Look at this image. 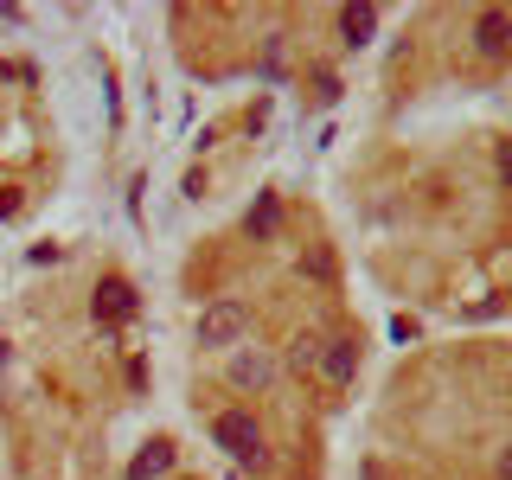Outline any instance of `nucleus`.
Here are the masks:
<instances>
[{
  "mask_svg": "<svg viewBox=\"0 0 512 480\" xmlns=\"http://www.w3.org/2000/svg\"><path fill=\"white\" fill-rule=\"evenodd\" d=\"M212 442L237 461V468H263V461H269L263 429H256V416H244V410H224L218 423H212Z\"/></svg>",
  "mask_w": 512,
  "mask_h": 480,
  "instance_id": "1",
  "label": "nucleus"
},
{
  "mask_svg": "<svg viewBox=\"0 0 512 480\" xmlns=\"http://www.w3.org/2000/svg\"><path fill=\"white\" fill-rule=\"evenodd\" d=\"M250 327V308L244 301H212V308L199 314V346H237Z\"/></svg>",
  "mask_w": 512,
  "mask_h": 480,
  "instance_id": "2",
  "label": "nucleus"
},
{
  "mask_svg": "<svg viewBox=\"0 0 512 480\" xmlns=\"http://www.w3.org/2000/svg\"><path fill=\"white\" fill-rule=\"evenodd\" d=\"M135 282H122V276H109V282H96V301H90V314H96V327H122V320H135Z\"/></svg>",
  "mask_w": 512,
  "mask_h": 480,
  "instance_id": "3",
  "label": "nucleus"
},
{
  "mask_svg": "<svg viewBox=\"0 0 512 480\" xmlns=\"http://www.w3.org/2000/svg\"><path fill=\"white\" fill-rule=\"evenodd\" d=\"M474 52L480 58H506L512 52V13L506 7H480L474 13Z\"/></svg>",
  "mask_w": 512,
  "mask_h": 480,
  "instance_id": "4",
  "label": "nucleus"
},
{
  "mask_svg": "<svg viewBox=\"0 0 512 480\" xmlns=\"http://www.w3.org/2000/svg\"><path fill=\"white\" fill-rule=\"evenodd\" d=\"M269 378H276V359H269L263 346H244V352L231 359V384H237V391H263Z\"/></svg>",
  "mask_w": 512,
  "mask_h": 480,
  "instance_id": "5",
  "label": "nucleus"
},
{
  "mask_svg": "<svg viewBox=\"0 0 512 480\" xmlns=\"http://www.w3.org/2000/svg\"><path fill=\"white\" fill-rule=\"evenodd\" d=\"M352 372H359V340L340 333V340L320 346V378H327V384H352Z\"/></svg>",
  "mask_w": 512,
  "mask_h": 480,
  "instance_id": "6",
  "label": "nucleus"
},
{
  "mask_svg": "<svg viewBox=\"0 0 512 480\" xmlns=\"http://www.w3.org/2000/svg\"><path fill=\"white\" fill-rule=\"evenodd\" d=\"M340 39L352 45V52L372 45L378 39V7H365V0H359V7H340Z\"/></svg>",
  "mask_w": 512,
  "mask_h": 480,
  "instance_id": "7",
  "label": "nucleus"
},
{
  "mask_svg": "<svg viewBox=\"0 0 512 480\" xmlns=\"http://www.w3.org/2000/svg\"><path fill=\"white\" fill-rule=\"evenodd\" d=\"M160 474H173V442H148L128 461V480H160Z\"/></svg>",
  "mask_w": 512,
  "mask_h": 480,
  "instance_id": "8",
  "label": "nucleus"
},
{
  "mask_svg": "<svg viewBox=\"0 0 512 480\" xmlns=\"http://www.w3.org/2000/svg\"><path fill=\"white\" fill-rule=\"evenodd\" d=\"M276 231H282V199H276V192H256V205H250V237H263V244H269Z\"/></svg>",
  "mask_w": 512,
  "mask_h": 480,
  "instance_id": "9",
  "label": "nucleus"
},
{
  "mask_svg": "<svg viewBox=\"0 0 512 480\" xmlns=\"http://www.w3.org/2000/svg\"><path fill=\"white\" fill-rule=\"evenodd\" d=\"M320 346H327V340L301 333V340H295V352H288V359H295V372H314V365H320Z\"/></svg>",
  "mask_w": 512,
  "mask_h": 480,
  "instance_id": "10",
  "label": "nucleus"
},
{
  "mask_svg": "<svg viewBox=\"0 0 512 480\" xmlns=\"http://www.w3.org/2000/svg\"><path fill=\"white\" fill-rule=\"evenodd\" d=\"M301 276H314V282H333V256H327V250L301 256Z\"/></svg>",
  "mask_w": 512,
  "mask_h": 480,
  "instance_id": "11",
  "label": "nucleus"
},
{
  "mask_svg": "<svg viewBox=\"0 0 512 480\" xmlns=\"http://www.w3.org/2000/svg\"><path fill=\"white\" fill-rule=\"evenodd\" d=\"M500 180L512 186V141H500Z\"/></svg>",
  "mask_w": 512,
  "mask_h": 480,
  "instance_id": "12",
  "label": "nucleus"
},
{
  "mask_svg": "<svg viewBox=\"0 0 512 480\" xmlns=\"http://www.w3.org/2000/svg\"><path fill=\"white\" fill-rule=\"evenodd\" d=\"M20 212V199H13V192H0V218H13Z\"/></svg>",
  "mask_w": 512,
  "mask_h": 480,
  "instance_id": "13",
  "label": "nucleus"
},
{
  "mask_svg": "<svg viewBox=\"0 0 512 480\" xmlns=\"http://www.w3.org/2000/svg\"><path fill=\"white\" fill-rule=\"evenodd\" d=\"M500 480H512V448H506V455H500Z\"/></svg>",
  "mask_w": 512,
  "mask_h": 480,
  "instance_id": "14",
  "label": "nucleus"
}]
</instances>
